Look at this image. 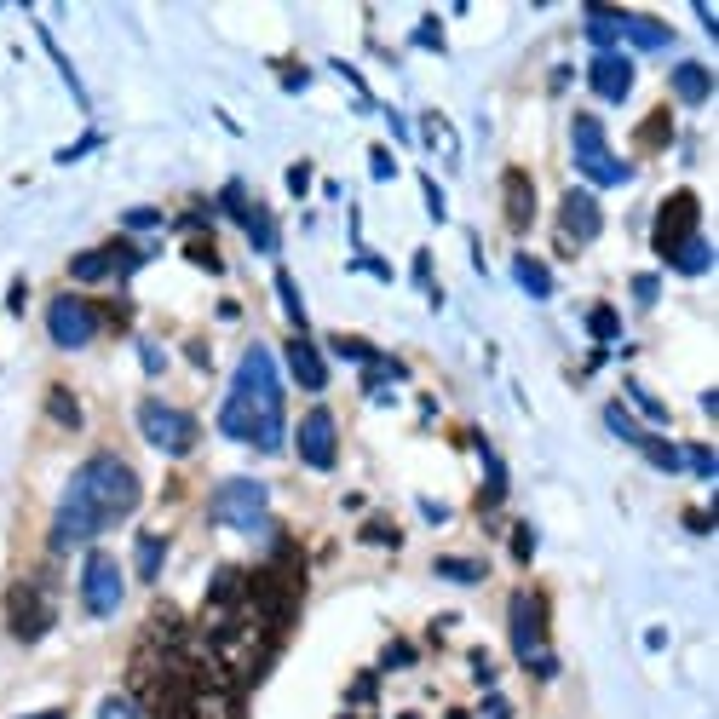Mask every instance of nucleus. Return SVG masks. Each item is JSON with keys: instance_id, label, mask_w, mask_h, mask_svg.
<instances>
[{"instance_id": "a211bd4d", "label": "nucleus", "mask_w": 719, "mask_h": 719, "mask_svg": "<svg viewBox=\"0 0 719 719\" xmlns=\"http://www.w3.org/2000/svg\"><path fill=\"white\" fill-rule=\"evenodd\" d=\"M622 41H633V47H645V52H662L673 41V29L656 24V18H639V12H622Z\"/></svg>"}, {"instance_id": "49530a36", "label": "nucleus", "mask_w": 719, "mask_h": 719, "mask_svg": "<svg viewBox=\"0 0 719 719\" xmlns=\"http://www.w3.org/2000/svg\"><path fill=\"white\" fill-rule=\"evenodd\" d=\"M478 719H512V708H507V696H489L484 708H478Z\"/></svg>"}, {"instance_id": "7c9ffc66", "label": "nucleus", "mask_w": 719, "mask_h": 719, "mask_svg": "<svg viewBox=\"0 0 719 719\" xmlns=\"http://www.w3.org/2000/svg\"><path fill=\"white\" fill-rule=\"evenodd\" d=\"M185 259H190V265H202V271H213V277L225 271V259H219V248H213L208 236H190V242H185Z\"/></svg>"}, {"instance_id": "a18cd8bd", "label": "nucleus", "mask_w": 719, "mask_h": 719, "mask_svg": "<svg viewBox=\"0 0 719 719\" xmlns=\"http://www.w3.org/2000/svg\"><path fill=\"white\" fill-rule=\"evenodd\" d=\"M288 190H294V196H300V190H311V167H305V162L288 167Z\"/></svg>"}, {"instance_id": "9b49d317", "label": "nucleus", "mask_w": 719, "mask_h": 719, "mask_svg": "<svg viewBox=\"0 0 719 719\" xmlns=\"http://www.w3.org/2000/svg\"><path fill=\"white\" fill-rule=\"evenodd\" d=\"M6 616H12V639H24V645H35V639H47L52 633V599L35 587V581H18L12 593H6Z\"/></svg>"}, {"instance_id": "aec40b11", "label": "nucleus", "mask_w": 719, "mask_h": 719, "mask_svg": "<svg viewBox=\"0 0 719 719\" xmlns=\"http://www.w3.org/2000/svg\"><path fill=\"white\" fill-rule=\"evenodd\" d=\"M512 277H518V288H524L530 300H553V271H547L535 254H518V259H512Z\"/></svg>"}, {"instance_id": "1a4fd4ad", "label": "nucleus", "mask_w": 719, "mask_h": 719, "mask_svg": "<svg viewBox=\"0 0 719 719\" xmlns=\"http://www.w3.org/2000/svg\"><path fill=\"white\" fill-rule=\"evenodd\" d=\"M98 323H104V317H98L81 294H58V300L47 305V334H52V346H64V351L93 346Z\"/></svg>"}, {"instance_id": "bb28decb", "label": "nucleus", "mask_w": 719, "mask_h": 719, "mask_svg": "<svg viewBox=\"0 0 719 719\" xmlns=\"http://www.w3.org/2000/svg\"><path fill=\"white\" fill-rule=\"evenodd\" d=\"M277 300H282V317L294 323V334H305V305H300V282L288 277V271H277Z\"/></svg>"}, {"instance_id": "37998d69", "label": "nucleus", "mask_w": 719, "mask_h": 719, "mask_svg": "<svg viewBox=\"0 0 719 719\" xmlns=\"http://www.w3.org/2000/svg\"><path fill=\"white\" fill-rule=\"evenodd\" d=\"M98 144H104V139H98V133H87L81 144H70V150H58V162H75V156H87V150H98Z\"/></svg>"}, {"instance_id": "4be33fe9", "label": "nucleus", "mask_w": 719, "mask_h": 719, "mask_svg": "<svg viewBox=\"0 0 719 719\" xmlns=\"http://www.w3.org/2000/svg\"><path fill=\"white\" fill-rule=\"evenodd\" d=\"M668 265L679 271V277H702V271H714V242L691 236V242H685V248H679V254L668 259Z\"/></svg>"}, {"instance_id": "473e14b6", "label": "nucleus", "mask_w": 719, "mask_h": 719, "mask_svg": "<svg viewBox=\"0 0 719 719\" xmlns=\"http://www.w3.org/2000/svg\"><path fill=\"white\" fill-rule=\"evenodd\" d=\"M673 139V121L662 116V110H656V116L645 121V127H639V150H656V144H668Z\"/></svg>"}, {"instance_id": "f8f14e48", "label": "nucleus", "mask_w": 719, "mask_h": 719, "mask_svg": "<svg viewBox=\"0 0 719 719\" xmlns=\"http://www.w3.org/2000/svg\"><path fill=\"white\" fill-rule=\"evenodd\" d=\"M294 443H300V461L311 466V472H328V466L340 461V426H334V415H328L323 403L300 420Z\"/></svg>"}, {"instance_id": "dca6fc26", "label": "nucleus", "mask_w": 719, "mask_h": 719, "mask_svg": "<svg viewBox=\"0 0 719 719\" xmlns=\"http://www.w3.org/2000/svg\"><path fill=\"white\" fill-rule=\"evenodd\" d=\"M501 190H507V225H512V231H530V225H535V185H530V173H524V167H507Z\"/></svg>"}, {"instance_id": "412c9836", "label": "nucleus", "mask_w": 719, "mask_h": 719, "mask_svg": "<svg viewBox=\"0 0 719 719\" xmlns=\"http://www.w3.org/2000/svg\"><path fill=\"white\" fill-rule=\"evenodd\" d=\"M587 35H593V47L599 52H616V41H622V12H610V6H587Z\"/></svg>"}, {"instance_id": "0eeeda50", "label": "nucleus", "mask_w": 719, "mask_h": 719, "mask_svg": "<svg viewBox=\"0 0 719 719\" xmlns=\"http://www.w3.org/2000/svg\"><path fill=\"white\" fill-rule=\"evenodd\" d=\"M570 144H576V167L593 179V185H627V179H633V167L616 162V156L604 150L599 116H576V121H570Z\"/></svg>"}, {"instance_id": "2eb2a0df", "label": "nucleus", "mask_w": 719, "mask_h": 719, "mask_svg": "<svg viewBox=\"0 0 719 719\" xmlns=\"http://www.w3.org/2000/svg\"><path fill=\"white\" fill-rule=\"evenodd\" d=\"M288 369H294V386H300V392H323L328 386V363L317 357V346H311L305 334L288 340Z\"/></svg>"}, {"instance_id": "f03ea898", "label": "nucleus", "mask_w": 719, "mask_h": 719, "mask_svg": "<svg viewBox=\"0 0 719 719\" xmlns=\"http://www.w3.org/2000/svg\"><path fill=\"white\" fill-rule=\"evenodd\" d=\"M64 495H75L81 507L98 518V530H110V524H121V518H133L144 501V484L139 472L121 461V455H93L87 466H75V478Z\"/></svg>"}, {"instance_id": "a19ab883", "label": "nucleus", "mask_w": 719, "mask_h": 719, "mask_svg": "<svg viewBox=\"0 0 719 719\" xmlns=\"http://www.w3.org/2000/svg\"><path fill=\"white\" fill-rule=\"evenodd\" d=\"M363 541H386V547H392V541H397V530L386 524V518H369V530H363Z\"/></svg>"}, {"instance_id": "4c0bfd02", "label": "nucleus", "mask_w": 719, "mask_h": 719, "mask_svg": "<svg viewBox=\"0 0 719 719\" xmlns=\"http://www.w3.org/2000/svg\"><path fill=\"white\" fill-rule=\"evenodd\" d=\"M369 162H374V179H392V173H397V156L386 150V144H374V150H369Z\"/></svg>"}, {"instance_id": "58836bf2", "label": "nucleus", "mask_w": 719, "mask_h": 719, "mask_svg": "<svg viewBox=\"0 0 719 719\" xmlns=\"http://www.w3.org/2000/svg\"><path fill=\"white\" fill-rule=\"evenodd\" d=\"M530 553H535V530H530V524H518V535H512V558H518V564H530Z\"/></svg>"}, {"instance_id": "de8ad7c7", "label": "nucleus", "mask_w": 719, "mask_h": 719, "mask_svg": "<svg viewBox=\"0 0 719 719\" xmlns=\"http://www.w3.org/2000/svg\"><path fill=\"white\" fill-rule=\"evenodd\" d=\"M472 679H478V685H495V668H489V656H484V650L472 656Z\"/></svg>"}, {"instance_id": "f3484780", "label": "nucleus", "mask_w": 719, "mask_h": 719, "mask_svg": "<svg viewBox=\"0 0 719 719\" xmlns=\"http://www.w3.org/2000/svg\"><path fill=\"white\" fill-rule=\"evenodd\" d=\"M668 87H673V98L679 104H708L714 98V70L708 64H679V70H668Z\"/></svg>"}, {"instance_id": "4468645a", "label": "nucleus", "mask_w": 719, "mask_h": 719, "mask_svg": "<svg viewBox=\"0 0 719 719\" xmlns=\"http://www.w3.org/2000/svg\"><path fill=\"white\" fill-rule=\"evenodd\" d=\"M587 87L604 98V104H622L633 93V58L627 52H599L593 64H587Z\"/></svg>"}, {"instance_id": "f704fd0d", "label": "nucleus", "mask_w": 719, "mask_h": 719, "mask_svg": "<svg viewBox=\"0 0 719 719\" xmlns=\"http://www.w3.org/2000/svg\"><path fill=\"white\" fill-rule=\"evenodd\" d=\"M47 409H52V420H64V426H81V409H75V397L64 392V386H52Z\"/></svg>"}, {"instance_id": "2f4dec72", "label": "nucleus", "mask_w": 719, "mask_h": 719, "mask_svg": "<svg viewBox=\"0 0 719 719\" xmlns=\"http://www.w3.org/2000/svg\"><path fill=\"white\" fill-rule=\"evenodd\" d=\"M328 346H334V357H346V363H374V357H380V351H374L369 340H357V334H334Z\"/></svg>"}, {"instance_id": "e433bc0d", "label": "nucleus", "mask_w": 719, "mask_h": 719, "mask_svg": "<svg viewBox=\"0 0 719 719\" xmlns=\"http://www.w3.org/2000/svg\"><path fill=\"white\" fill-rule=\"evenodd\" d=\"M679 461H691L696 472H702V478H708V484H714V449H708V443H696V449H685V455H679Z\"/></svg>"}, {"instance_id": "ddd939ff", "label": "nucleus", "mask_w": 719, "mask_h": 719, "mask_svg": "<svg viewBox=\"0 0 719 719\" xmlns=\"http://www.w3.org/2000/svg\"><path fill=\"white\" fill-rule=\"evenodd\" d=\"M558 231L564 242H593L604 231V208L593 190H564V202H558Z\"/></svg>"}, {"instance_id": "c03bdc74", "label": "nucleus", "mask_w": 719, "mask_h": 719, "mask_svg": "<svg viewBox=\"0 0 719 719\" xmlns=\"http://www.w3.org/2000/svg\"><path fill=\"white\" fill-rule=\"evenodd\" d=\"M420 185H426V208H432V219H443V213H449V208H443V190L432 185V173H426V179H420Z\"/></svg>"}, {"instance_id": "393cba45", "label": "nucleus", "mask_w": 719, "mask_h": 719, "mask_svg": "<svg viewBox=\"0 0 719 719\" xmlns=\"http://www.w3.org/2000/svg\"><path fill=\"white\" fill-rule=\"evenodd\" d=\"M162 564H167V535H139V581L156 587Z\"/></svg>"}, {"instance_id": "c85d7f7f", "label": "nucleus", "mask_w": 719, "mask_h": 719, "mask_svg": "<svg viewBox=\"0 0 719 719\" xmlns=\"http://www.w3.org/2000/svg\"><path fill=\"white\" fill-rule=\"evenodd\" d=\"M639 449H645L650 466H662V472H679V466H685V461H679V449H673L668 438H656V432H645V438H639Z\"/></svg>"}, {"instance_id": "ea45409f", "label": "nucleus", "mask_w": 719, "mask_h": 719, "mask_svg": "<svg viewBox=\"0 0 719 719\" xmlns=\"http://www.w3.org/2000/svg\"><path fill=\"white\" fill-rule=\"evenodd\" d=\"M633 294H639L645 305H656V294H662V277H656V271H645V277H633Z\"/></svg>"}, {"instance_id": "3c124183", "label": "nucleus", "mask_w": 719, "mask_h": 719, "mask_svg": "<svg viewBox=\"0 0 719 719\" xmlns=\"http://www.w3.org/2000/svg\"><path fill=\"white\" fill-rule=\"evenodd\" d=\"M403 719H415V714H403Z\"/></svg>"}, {"instance_id": "b1692460", "label": "nucleus", "mask_w": 719, "mask_h": 719, "mask_svg": "<svg viewBox=\"0 0 719 719\" xmlns=\"http://www.w3.org/2000/svg\"><path fill=\"white\" fill-rule=\"evenodd\" d=\"M478 455H484V507H501V501H507V466H501V455H495V449H489L484 438H478Z\"/></svg>"}, {"instance_id": "a878e982", "label": "nucleus", "mask_w": 719, "mask_h": 719, "mask_svg": "<svg viewBox=\"0 0 719 719\" xmlns=\"http://www.w3.org/2000/svg\"><path fill=\"white\" fill-rule=\"evenodd\" d=\"M587 334H593L599 346H616V340H622V317H616V305H593V311H587Z\"/></svg>"}, {"instance_id": "423d86ee", "label": "nucleus", "mask_w": 719, "mask_h": 719, "mask_svg": "<svg viewBox=\"0 0 719 719\" xmlns=\"http://www.w3.org/2000/svg\"><path fill=\"white\" fill-rule=\"evenodd\" d=\"M121 593H127V576H121L116 553H110V547H93V553H87V570H81V604H87V616H93V622L116 616Z\"/></svg>"}, {"instance_id": "6e6552de", "label": "nucleus", "mask_w": 719, "mask_h": 719, "mask_svg": "<svg viewBox=\"0 0 719 719\" xmlns=\"http://www.w3.org/2000/svg\"><path fill=\"white\" fill-rule=\"evenodd\" d=\"M696 225H702V202H696V190H673L668 202L656 208V225H650V242H656L662 265H668V259L691 242Z\"/></svg>"}, {"instance_id": "c756f323", "label": "nucleus", "mask_w": 719, "mask_h": 719, "mask_svg": "<svg viewBox=\"0 0 719 719\" xmlns=\"http://www.w3.org/2000/svg\"><path fill=\"white\" fill-rule=\"evenodd\" d=\"M604 426H610L622 443H639V438H645V432H639V420L627 415V403H604Z\"/></svg>"}, {"instance_id": "7ed1b4c3", "label": "nucleus", "mask_w": 719, "mask_h": 719, "mask_svg": "<svg viewBox=\"0 0 719 719\" xmlns=\"http://www.w3.org/2000/svg\"><path fill=\"white\" fill-rule=\"evenodd\" d=\"M507 633H512V656H518L535 679H553L558 656H553V645H547V604H541V593H512Z\"/></svg>"}, {"instance_id": "f257e3e1", "label": "nucleus", "mask_w": 719, "mask_h": 719, "mask_svg": "<svg viewBox=\"0 0 719 719\" xmlns=\"http://www.w3.org/2000/svg\"><path fill=\"white\" fill-rule=\"evenodd\" d=\"M219 432L231 443H248L259 455H277L288 426H282V374L271 363L265 346H248L242 363H236V380H231V397L219 409Z\"/></svg>"}, {"instance_id": "72a5a7b5", "label": "nucleus", "mask_w": 719, "mask_h": 719, "mask_svg": "<svg viewBox=\"0 0 719 719\" xmlns=\"http://www.w3.org/2000/svg\"><path fill=\"white\" fill-rule=\"evenodd\" d=\"M622 392H627V403H633V409H645L650 420H662V426H668V409H662V403H656V397H650L645 386H639V380H627Z\"/></svg>"}, {"instance_id": "09e8293b", "label": "nucleus", "mask_w": 719, "mask_h": 719, "mask_svg": "<svg viewBox=\"0 0 719 719\" xmlns=\"http://www.w3.org/2000/svg\"><path fill=\"white\" fill-rule=\"evenodd\" d=\"M420 512H426L432 524H443V518H449V507H443V501H420Z\"/></svg>"}, {"instance_id": "c9c22d12", "label": "nucleus", "mask_w": 719, "mask_h": 719, "mask_svg": "<svg viewBox=\"0 0 719 719\" xmlns=\"http://www.w3.org/2000/svg\"><path fill=\"white\" fill-rule=\"evenodd\" d=\"M121 225H127V231H162V208H127Z\"/></svg>"}, {"instance_id": "8fccbe9b", "label": "nucleus", "mask_w": 719, "mask_h": 719, "mask_svg": "<svg viewBox=\"0 0 719 719\" xmlns=\"http://www.w3.org/2000/svg\"><path fill=\"white\" fill-rule=\"evenodd\" d=\"M24 719H64V708H41V714H24Z\"/></svg>"}, {"instance_id": "20e7f679", "label": "nucleus", "mask_w": 719, "mask_h": 719, "mask_svg": "<svg viewBox=\"0 0 719 719\" xmlns=\"http://www.w3.org/2000/svg\"><path fill=\"white\" fill-rule=\"evenodd\" d=\"M265 507H271V489L259 484V478H225V484L208 495V518L225 524V530H236V535L277 530V524L265 518Z\"/></svg>"}, {"instance_id": "5701e85b", "label": "nucleus", "mask_w": 719, "mask_h": 719, "mask_svg": "<svg viewBox=\"0 0 719 719\" xmlns=\"http://www.w3.org/2000/svg\"><path fill=\"white\" fill-rule=\"evenodd\" d=\"M432 576L455 581V587H478L489 570H484V558H432Z\"/></svg>"}, {"instance_id": "cd10ccee", "label": "nucleus", "mask_w": 719, "mask_h": 719, "mask_svg": "<svg viewBox=\"0 0 719 719\" xmlns=\"http://www.w3.org/2000/svg\"><path fill=\"white\" fill-rule=\"evenodd\" d=\"M70 277H75V282H104V277H110V254H104V248L75 254V259H70Z\"/></svg>"}, {"instance_id": "9d476101", "label": "nucleus", "mask_w": 719, "mask_h": 719, "mask_svg": "<svg viewBox=\"0 0 719 719\" xmlns=\"http://www.w3.org/2000/svg\"><path fill=\"white\" fill-rule=\"evenodd\" d=\"M219 202H225V213H231L236 225L248 231L254 254H282V231H277V219H271V208H259L254 196H248V185H225V190H219Z\"/></svg>"}, {"instance_id": "39448f33", "label": "nucleus", "mask_w": 719, "mask_h": 719, "mask_svg": "<svg viewBox=\"0 0 719 719\" xmlns=\"http://www.w3.org/2000/svg\"><path fill=\"white\" fill-rule=\"evenodd\" d=\"M139 432H144V443H150V449H162V455H190L196 438H202L196 415L173 409V403H162V397H144V403H139Z\"/></svg>"}, {"instance_id": "79ce46f5", "label": "nucleus", "mask_w": 719, "mask_h": 719, "mask_svg": "<svg viewBox=\"0 0 719 719\" xmlns=\"http://www.w3.org/2000/svg\"><path fill=\"white\" fill-rule=\"evenodd\" d=\"M415 41H420V47H432V52H438V47H443V29H438V18H426V29H415Z\"/></svg>"}, {"instance_id": "6ab92c4d", "label": "nucleus", "mask_w": 719, "mask_h": 719, "mask_svg": "<svg viewBox=\"0 0 719 719\" xmlns=\"http://www.w3.org/2000/svg\"><path fill=\"white\" fill-rule=\"evenodd\" d=\"M231 604H248V570L225 564V570L213 576V587H208V610H231Z\"/></svg>"}]
</instances>
